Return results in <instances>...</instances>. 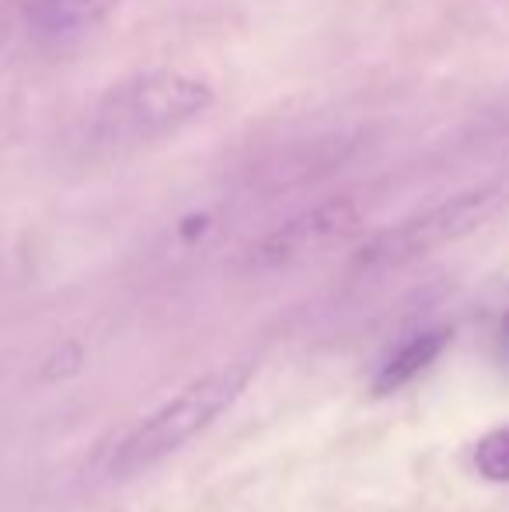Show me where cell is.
<instances>
[{"mask_svg":"<svg viewBox=\"0 0 509 512\" xmlns=\"http://www.w3.org/2000/svg\"><path fill=\"white\" fill-rule=\"evenodd\" d=\"M116 4L119 0H28L25 25L42 46H74L88 39Z\"/></svg>","mask_w":509,"mask_h":512,"instance_id":"obj_5","label":"cell"},{"mask_svg":"<svg viewBox=\"0 0 509 512\" xmlns=\"http://www.w3.org/2000/svg\"><path fill=\"white\" fill-rule=\"evenodd\" d=\"M447 349V331H419L408 342H401L391 356L384 359V366L374 377V394H394L401 387H408L412 380H419L429 366L440 359V352Z\"/></svg>","mask_w":509,"mask_h":512,"instance_id":"obj_6","label":"cell"},{"mask_svg":"<svg viewBox=\"0 0 509 512\" xmlns=\"http://www.w3.org/2000/svg\"><path fill=\"white\" fill-rule=\"evenodd\" d=\"M360 220L363 209L356 199H325V203L304 209V213L279 223L276 230H269L248 251V262H252V269H286V265H297L304 258H314L318 251L332 248V244L346 241L360 227Z\"/></svg>","mask_w":509,"mask_h":512,"instance_id":"obj_4","label":"cell"},{"mask_svg":"<svg viewBox=\"0 0 509 512\" xmlns=\"http://www.w3.org/2000/svg\"><path fill=\"white\" fill-rule=\"evenodd\" d=\"M217 102L210 81L178 70L140 74L105 91L95 108V136L112 147H136V143L161 140L175 129L189 126Z\"/></svg>","mask_w":509,"mask_h":512,"instance_id":"obj_2","label":"cell"},{"mask_svg":"<svg viewBox=\"0 0 509 512\" xmlns=\"http://www.w3.org/2000/svg\"><path fill=\"white\" fill-rule=\"evenodd\" d=\"M248 384H252V366L248 363H227L199 373L175 398L157 405L150 415H143L140 422H133L98 450V457L91 460L95 478H133V474L161 464L171 453L185 450L192 439L213 429L234 408V401L248 391Z\"/></svg>","mask_w":509,"mask_h":512,"instance_id":"obj_1","label":"cell"},{"mask_svg":"<svg viewBox=\"0 0 509 512\" xmlns=\"http://www.w3.org/2000/svg\"><path fill=\"white\" fill-rule=\"evenodd\" d=\"M499 356L509 363V310L503 314V324H499Z\"/></svg>","mask_w":509,"mask_h":512,"instance_id":"obj_9","label":"cell"},{"mask_svg":"<svg viewBox=\"0 0 509 512\" xmlns=\"http://www.w3.org/2000/svg\"><path fill=\"white\" fill-rule=\"evenodd\" d=\"M475 133L482 136V140H506L509 136V98L499 102V108H492V112L482 115Z\"/></svg>","mask_w":509,"mask_h":512,"instance_id":"obj_8","label":"cell"},{"mask_svg":"<svg viewBox=\"0 0 509 512\" xmlns=\"http://www.w3.org/2000/svg\"><path fill=\"white\" fill-rule=\"evenodd\" d=\"M475 471L485 481H496V485H509V425L503 429H492L478 439L475 446Z\"/></svg>","mask_w":509,"mask_h":512,"instance_id":"obj_7","label":"cell"},{"mask_svg":"<svg viewBox=\"0 0 509 512\" xmlns=\"http://www.w3.org/2000/svg\"><path fill=\"white\" fill-rule=\"evenodd\" d=\"M509 206V189L506 185H478L461 196H450L443 203L422 209V213L408 216V220L394 223V227L381 230L377 237H370L356 255V272H391L401 265H412L419 258L433 255L440 248H450L461 237L482 230L489 220H496L499 213Z\"/></svg>","mask_w":509,"mask_h":512,"instance_id":"obj_3","label":"cell"}]
</instances>
